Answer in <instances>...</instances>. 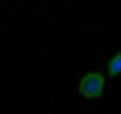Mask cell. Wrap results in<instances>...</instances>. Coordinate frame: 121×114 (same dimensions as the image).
I'll use <instances>...</instances> for the list:
<instances>
[{
  "label": "cell",
  "instance_id": "obj_1",
  "mask_svg": "<svg viewBox=\"0 0 121 114\" xmlns=\"http://www.w3.org/2000/svg\"><path fill=\"white\" fill-rule=\"evenodd\" d=\"M104 76L101 71H91L80 79L79 93L86 99H97L104 91Z\"/></svg>",
  "mask_w": 121,
  "mask_h": 114
},
{
  "label": "cell",
  "instance_id": "obj_2",
  "mask_svg": "<svg viewBox=\"0 0 121 114\" xmlns=\"http://www.w3.org/2000/svg\"><path fill=\"white\" fill-rule=\"evenodd\" d=\"M106 71H108L109 78H115L117 75L121 73V52H118L108 62V66H106Z\"/></svg>",
  "mask_w": 121,
  "mask_h": 114
}]
</instances>
